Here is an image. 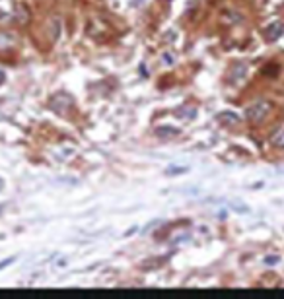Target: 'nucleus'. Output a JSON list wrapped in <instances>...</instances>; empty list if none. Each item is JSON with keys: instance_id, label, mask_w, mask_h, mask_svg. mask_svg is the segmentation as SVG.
Masks as SVG:
<instances>
[{"instance_id": "nucleus-1", "label": "nucleus", "mask_w": 284, "mask_h": 299, "mask_svg": "<svg viewBox=\"0 0 284 299\" xmlns=\"http://www.w3.org/2000/svg\"><path fill=\"white\" fill-rule=\"evenodd\" d=\"M268 113H270V103H268V101H255L253 105H249V107L245 109V117H247V120H251V122H261V120H265V119L268 117Z\"/></svg>"}, {"instance_id": "nucleus-2", "label": "nucleus", "mask_w": 284, "mask_h": 299, "mask_svg": "<svg viewBox=\"0 0 284 299\" xmlns=\"http://www.w3.org/2000/svg\"><path fill=\"white\" fill-rule=\"evenodd\" d=\"M265 35H267L268 41H276V39H280V37L284 35V24H282V22H272V24L267 28Z\"/></svg>"}, {"instance_id": "nucleus-3", "label": "nucleus", "mask_w": 284, "mask_h": 299, "mask_svg": "<svg viewBox=\"0 0 284 299\" xmlns=\"http://www.w3.org/2000/svg\"><path fill=\"white\" fill-rule=\"evenodd\" d=\"M245 74H247V68H245V64H236V66L232 68L230 82H232V84H239V82L245 78Z\"/></svg>"}, {"instance_id": "nucleus-4", "label": "nucleus", "mask_w": 284, "mask_h": 299, "mask_svg": "<svg viewBox=\"0 0 284 299\" xmlns=\"http://www.w3.org/2000/svg\"><path fill=\"white\" fill-rule=\"evenodd\" d=\"M218 119H220L222 122H228V124H232V122H237V120H239V117H237V115H234V113H230V111L222 113Z\"/></svg>"}, {"instance_id": "nucleus-5", "label": "nucleus", "mask_w": 284, "mask_h": 299, "mask_svg": "<svg viewBox=\"0 0 284 299\" xmlns=\"http://www.w3.org/2000/svg\"><path fill=\"white\" fill-rule=\"evenodd\" d=\"M272 144L278 146V148H284V130H278V132L272 136Z\"/></svg>"}, {"instance_id": "nucleus-6", "label": "nucleus", "mask_w": 284, "mask_h": 299, "mask_svg": "<svg viewBox=\"0 0 284 299\" xmlns=\"http://www.w3.org/2000/svg\"><path fill=\"white\" fill-rule=\"evenodd\" d=\"M12 260H14V258H6V260H4V262H0V268H4V266H6V264H10V262H12Z\"/></svg>"}, {"instance_id": "nucleus-7", "label": "nucleus", "mask_w": 284, "mask_h": 299, "mask_svg": "<svg viewBox=\"0 0 284 299\" xmlns=\"http://www.w3.org/2000/svg\"><path fill=\"white\" fill-rule=\"evenodd\" d=\"M4 80H6V74H4V70H0V84H4Z\"/></svg>"}, {"instance_id": "nucleus-8", "label": "nucleus", "mask_w": 284, "mask_h": 299, "mask_svg": "<svg viewBox=\"0 0 284 299\" xmlns=\"http://www.w3.org/2000/svg\"><path fill=\"white\" fill-rule=\"evenodd\" d=\"M0 189H2V181H0Z\"/></svg>"}]
</instances>
